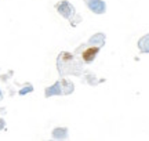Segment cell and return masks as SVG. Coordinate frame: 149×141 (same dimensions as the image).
<instances>
[{"label": "cell", "mask_w": 149, "mask_h": 141, "mask_svg": "<svg viewBox=\"0 0 149 141\" xmlns=\"http://www.w3.org/2000/svg\"><path fill=\"white\" fill-rule=\"evenodd\" d=\"M97 53H98V47H87V49L83 51L81 57H83V60H84L86 62H90V61L94 60V57L97 55Z\"/></svg>", "instance_id": "cell-1"}]
</instances>
